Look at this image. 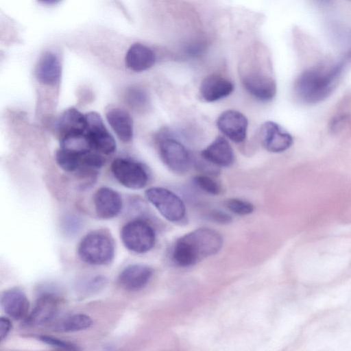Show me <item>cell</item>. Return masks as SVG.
I'll use <instances>...</instances> for the list:
<instances>
[{
  "label": "cell",
  "mask_w": 351,
  "mask_h": 351,
  "mask_svg": "<svg viewBox=\"0 0 351 351\" xmlns=\"http://www.w3.org/2000/svg\"><path fill=\"white\" fill-rule=\"evenodd\" d=\"M60 147L56 153V160L60 167L67 172H78L82 168V156Z\"/></svg>",
  "instance_id": "cb8c5ba5"
},
{
  "label": "cell",
  "mask_w": 351,
  "mask_h": 351,
  "mask_svg": "<svg viewBox=\"0 0 351 351\" xmlns=\"http://www.w3.org/2000/svg\"><path fill=\"white\" fill-rule=\"evenodd\" d=\"M125 62L127 67L136 72L151 68L156 62L154 52L141 43H134L128 50Z\"/></svg>",
  "instance_id": "d6986e66"
},
{
  "label": "cell",
  "mask_w": 351,
  "mask_h": 351,
  "mask_svg": "<svg viewBox=\"0 0 351 351\" xmlns=\"http://www.w3.org/2000/svg\"><path fill=\"white\" fill-rule=\"evenodd\" d=\"M93 324L92 319L84 314H75L62 319L53 326L56 331L71 332L87 329Z\"/></svg>",
  "instance_id": "603a6c76"
},
{
  "label": "cell",
  "mask_w": 351,
  "mask_h": 351,
  "mask_svg": "<svg viewBox=\"0 0 351 351\" xmlns=\"http://www.w3.org/2000/svg\"><path fill=\"white\" fill-rule=\"evenodd\" d=\"M86 115L74 108L64 110L57 122L60 137L66 134L84 132L86 130Z\"/></svg>",
  "instance_id": "44dd1931"
},
{
  "label": "cell",
  "mask_w": 351,
  "mask_h": 351,
  "mask_svg": "<svg viewBox=\"0 0 351 351\" xmlns=\"http://www.w3.org/2000/svg\"><path fill=\"white\" fill-rule=\"evenodd\" d=\"M153 274L152 269L143 264H132L125 267L118 277L119 284L128 291L143 289Z\"/></svg>",
  "instance_id": "2e32d148"
},
{
  "label": "cell",
  "mask_w": 351,
  "mask_h": 351,
  "mask_svg": "<svg viewBox=\"0 0 351 351\" xmlns=\"http://www.w3.org/2000/svg\"><path fill=\"white\" fill-rule=\"evenodd\" d=\"M223 245V239L217 231L201 228L180 237L172 253L174 262L180 267L191 266L217 254Z\"/></svg>",
  "instance_id": "6da1fadb"
},
{
  "label": "cell",
  "mask_w": 351,
  "mask_h": 351,
  "mask_svg": "<svg viewBox=\"0 0 351 351\" xmlns=\"http://www.w3.org/2000/svg\"><path fill=\"white\" fill-rule=\"evenodd\" d=\"M38 80L47 86L57 84L61 76V66L56 54L45 53L40 58L36 69Z\"/></svg>",
  "instance_id": "ffe728a7"
},
{
  "label": "cell",
  "mask_w": 351,
  "mask_h": 351,
  "mask_svg": "<svg viewBox=\"0 0 351 351\" xmlns=\"http://www.w3.org/2000/svg\"><path fill=\"white\" fill-rule=\"evenodd\" d=\"M260 138L264 148L272 153L288 149L293 144V137L278 123L268 121L260 128Z\"/></svg>",
  "instance_id": "30bf717a"
},
{
  "label": "cell",
  "mask_w": 351,
  "mask_h": 351,
  "mask_svg": "<svg viewBox=\"0 0 351 351\" xmlns=\"http://www.w3.org/2000/svg\"><path fill=\"white\" fill-rule=\"evenodd\" d=\"M60 304V298L53 293H44L37 299L34 306L23 319V325L35 326L47 324L57 315Z\"/></svg>",
  "instance_id": "9c48e42d"
},
{
  "label": "cell",
  "mask_w": 351,
  "mask_h": 351,
  "mask_svg": "<svg viewBox=\"0 0 351 351\" xmlns=\"http://www.w3.org/2000/svg\"><path fill=\"white\" fill-rule=\"evenodd\" d=\"M12 328V323L10 320L5 317L0 319V339L3 341L9 334Z\"/></svg>",
  "instance_id": "f546056e"
},
{
  "label": "cell",
  "mask_w": 351,
  "mask_h": 351,
  "mask_svg": "<svg viewBox=\"0 0 351 351\" xmlns=\"http://www.w3.org/2000/svg\"><path fill=\"white\" fill-rule=\"evenodd\" d=\"M3 311L14 319H24L28 315L29 302L25 293L19 288L3 291L1 296Z\"/></svg>",
  "instance_id": "9a60e30c"
},
{
  "label": "cell",
  "mask_w": 351,
  "mask_h": 351,
  "mask_svg": "<svg viewBox=\"0 0 351 351\" xmlns=\"http://www.w3.org/2000/svg\"><path fill=\"white\" fill-rule=\"evenodd\" d=\"M86 133L94 151L100 154H110L116 149L114 138L106 128L102 118L97 112L86 114Z\"/></svg>",
  "instance_id": "ba28073f"
},
{
  "label": "cell",
  "mask_w": 351,
  "mask_h": 351,
  "mask_svg": "<svg viewBox=\"0 0 351 351\" xmlns=\"http://www.w3.org/2000/svg\"><path fill=\"white\" fill-rule=\"evenodd\" d=\"M60 147L80 154L93 150L86 132L61 136Z\"/></svg>",
  "instance_id": "7402d4cb"
},
{
  "label": "cell",
  "mask_w": 351,
  "mask_h": 351,
  "mask_svg": "<svg viewBox=\"0 0 351 351\" xmlns=\"http://www.w3.org/2000/svg\"><path fill=\"white\" fill-rule=\"evenodd\" d=\"M234 90V84L220 75L213 74L205 77L199 87L201 98L207 102H214L230 95Z\"/></svg>",
  "instance_id": "5bb4252c"
},
{
  "label": "cell",
  "mask_w": 351,
  "mask_h": 351,
  "mask_svg": "<svg viewBox=\"0 0 351 351\" xmlns=\"http://www.w3.org/2000/svg\"><path fill=\"white\" fill-rule=\"evenodd\" d=\"M226 207L232 213L239 215H245L252 213L254 210V206L250 202L238 199L231 198L226 202Z\"/></svg>",
  "instance_id": "4316f807"
},
{
  "label": "cell",
  "mask_w": 351,
  "mask_h": 351,
  "mask_svg": "<svg viewBox=\"0 0 351 351\" xmlns=\"http://www.w3.org/2000/svg\"><path fill=\"white\" fill-rule=\"evenodd\" d=\"M217 126L229 139L241 143L247 136L248 121L243 113L235 110H227L219 116Z\"/></svg>",
  "instance_id": "8fae6325"
},
{
  "label": "cell",
  "mask_w": 351,
  "mask_h": 351,
  "mask_svg": "<svg viewBox=\"0 0 351 351\" xmlns=\"http://www.w3.org/2000/svg\"><path fill=\"white\" fill-rule=\"evenodd\" d=\"M145 195L147 199L166 219L177 222L184 217L186 209L184 202L170 190L154 186L147 189Z\"/></svg>",
  "instance_id": "5b68a950"
},
{
  "label": "cell",
  "mask_w": 351,
  "mask_h": 351,
  "mask_svg": "<svg viewBox=\"0 0 351 351\" xmlns=\"http://www.w3.org/2000/svg\"><path fill=\"white\" fill-rule=\"evenodd\" d=\"M158 152L162 161L172 172L184 174L189 170L191 163L189 153L178 140L163 133L160 134Z\"/></svg>",
  "instance_id": "8992f818"
},
{
  "label": "cell",
  "mask_w": 351,
  "mask_h": 351,
  "mask_svg": "<svg viewBox=\"0 0 351 351\" xmlns=\"http://www.w3.org/2000/svg\"><path fill=\"white\" fill-rule=\"evenodd\" d=\"M342 68L341 64H337L306 70L295 82L296 95L306 104H315L324 100L335 88Z\"/></svg>",
  "instance_id": "7a4b0ae2"
},
{
  "label": "cell",
  "mask_w": 351,
  "mask_h": 351,
  "mask_svg": "<svg viewBox=\"0 0 351 351\" xmlns=\"http://www.w3.org/2000/svg\"><path fill=\"white\" fill-rule=\"evenodd\" d=\"M241 80L245 89L260 101H270L276 95L275 80L263 72L251 71L243 75Z\"/></svg>",
  "instance_id": "7c38bea8"
},
{
  "label": "cell",
  "mask_w": 351,
  "mask_h": 351,
  "mask_svg": "<svg viewBox=\"0 0 351 351\" xmlns=\"http://www.w3.org/2000/svg\"><path fill=\"white\" fill-rule=\"evenodd\" d=\"M209 218L215 222L227 224L232 221L231 217L226 213L215 210L209 215Z\"/></svg>",
  "instance_id": "f1b7e54d"
},
{
  "label": "cell",
  "mask_w": 351,
  "mask_h": 351,
  "mask_svg": "<svg viewBox=\"0 0 351 351\" xmlns=\"http://www.w3.org/2000/svg\"><path fill=\"white\" fill-rule=\"evenodd\" d=\"M40 341L45 343L48 345L68 350H76L77 347L70 342L63 341L56 337H53L48 335H40L38 337Z\"/></svg>",
  "instance_id": "83f0119b"
},
{
  "label": "cell",
  "mask_w": 351,
  "mask_h": 351,
  "mask_svg": "<svg viewBox=\"0 0 351 351\" xmlns=\"http://www.w3.org/2000/svg\"><path fill=\"white\" fill-rule=\"evenodd\" d=\"M111 171L119 183L131 189L144 188L149 180L143 165L130 159H114L111 164Z\"/></svg>",
  "instance_id": "52a82bcc"
},
{
  "label": "cell",
  "mask_w": 351,
  "mask_h": 351,
  "mask_svg": "<svg viewBox=\"0 0 351 351\" xmlns=\"http://www.w3.org/2000/svg\"><path fill=\"white\" fill-rule=\"evenodd\" d=\"M77 253L80 259L88 264L107 265L114 258V243L106 231H92L81 240Z\"/></svg>",
  "instance_id": "3957f363"
},
{
  "label": "cell",
  "mask_w": 351,
  "mask_h": 351,
  "mask_svg": "<svg viewBox=\"0 0 351 351\" xmlns=\"http://www.w3.org/2000/svg\"><path fill=\"white\" fill-rule=\"evenodd\" d=\"M93 202L97 215L103 219L115 217L123 207L120 194L106 186L101 187L95 192Z\"/></svg>",
  "instance_id": "4fadbf2b"
},
{
  "label": "cell",
  "mask_w": 351,
  "mask_h": 351,
  "mask_svg": "<svg viewBox=\"0 0 351 351\" xmlns=\"http://www.w3.org/2000/svg\"><path fill=\"white\" fill-rule=\"evenodd\" d=\"M125 99L128 104L134 109H142L148 104L147 93L139 88H130L125 93Z\"/></svg>",
  "instance_id": "d4e9b609"
},
{
  "label": "cell",
  "mask_w": 351,
  "mask_h": 351,
  "mask_svg": "<svg viewBox=\"0 0 351 351\" xmlns=\"http://www.w3.org/2000/svg\"><path fill=\"white\" fill-rule=\"evenodd\" d=\"M320 1H328L329 0H320Z\"/></svg>",
  "instance_id": "1f68e13d"
},
{
  "label": "cell",
  "mask_w": 351,
  "mask_h": 351,
  "mask_svg": "<svg viewBox=\"0 0 351 351\" xmlns=\"http://www.w3.org/2000/svg\"><path fill=\"white\" fill-rule=\"evenodd\" d=\"M121 239L125 247L131 252L143 254L154 245L156 234L147 221L137 219L129 221L121 230Z\"/></svg>",
  "instance_id": "277c9868"
},
{
  "label": "cell",
  "mask_w": 351,
  "mask_h": 351,
  "mask_svg": "<svg viewBox=\"0 0 351 351\" xmlns=\"http://www.w3.org/2000/svg\"><path fill=\"white\" fill-rule=\"evenodd\" d=\"M106 119L117 137L123 143L130 142L133 137V121L130 114L124 109L114 107L106 112Z\"/></svg>",
  "instance_id": "ac0fdd59"
},
{
  "label": "cell",
  "mask_w": 351,
  "mask_h": 351,
  "mask_svg": "<svg viewBox=\"0 0 351 351\" xmlns=\"http://www.w3.org/2000/svg\"><path fill=\"white\" fill-rule=\"evenodd\" d=\"M193 183L200 190L210 195H218L221 190L218 182L206 175H198L193 178Z\"/></svg>",
  "instance_id": "484cf974"
},
{
  "label": "cell",
  "mask_w": 351,
  "mask_h": 351,
  "mask_svg": "<svg viewBox=\"0 0 351 351\" xmlns=\"http://www.w3.org/2000/svg\"><path fill=\"white\" fill-rule=\"evenodd\" d=\"M40 1L45 4H53L58 2L60 0H39Z\"/></svg>",
  "instance_id": "4dcf8cb0"
},
{
  "label": "cell",
  "mask_w": 351,
  "mask_h": 351,
  "mask_svg": "<svg viewBox=\"0 0 351 351\" xmlns=\"http://www.w3.org/2000/svg\"><path fill=\"white\" fill-rule=\"evenodd\" d=\"M202 158L217 167H229L234 160L231 145L223 136H217L201 152Z\"/></svg>",
  "instance_id": "e0dca14e"
}]
</instances>
